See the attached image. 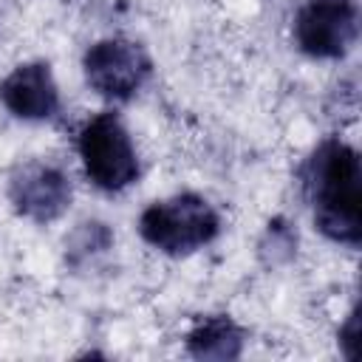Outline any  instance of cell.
Wrapping results in <instances>:
<instances>
[{"mask_svg":"<svg viewBox=\"0 0 362 362\" xmlns=\"http://www.w3.org/2000/svg\"><path fill=\"white\" fill-rule=\"evenodd\" d=\"M0 102L25 122L51 119L59 110V88L48 62H23L0 82Z\"/></svg>","mask_w":362,"mask_h":362,"instance_id":"7","label":"cell"},{"mask_svg":"<svg viewBox=\"0 0 362 362\" xmlns=\"http://www.w3.org/2000/svg\"><path fill=\"white\" fill-rule=\"evenodd\" d=\"M85 175L105 192H122L139 178V156L122 119L110 110L85 122L76 139Z\"/></svg>","mask_w":362,"mask_h":362,"instance_id":"3","label":"cell"},{"mask_svg":"<svg viewBox=\"0 0 362 362\" xmlns=\"http://www.w3.org/2000/svg\"><path fill=\"white\" fill-rule=\"evenodd\" d=\"M359 37L356 0H308L294 17V42L314 59L345 57Z\"/></svg>","mask_w":362,"mask_h":362,"instance_id":"4","label":"cell"},{"mask_svg":"<svg viewBox=\"0 0 362 362\" xmlns=\"http://www.w3.org/2000/svg\"><path fill=\"white\" fill-rule=\"evenodd\" d=\"M303 192L314 212V226L334 243L359 246L362 240V209H359V184L362 164L351 144L339 139H325L305 158Z\"/></svg>","mask_w":362,"mask_h":362,"instance_id":"1","label":"cell"},{"mask_svg":"<svg viewBox=\"0 0 362 362\" xmlns=\"http://www.w3.org/2000/svg\"><path fill=\"white\" fill-rule=\"evenodd\" d=\"M8 201L28 221H57L71 204V178L57 164L25 161L11 173Z\"/></svg>","mask_w":362,"mask_h":362,"instance_id":"6","label":"cell"},{"mask_svg":"<svg viewBox=\"0 0 362 362\" xmlns=\"http://www.w3.org/2000/svg\"><path fill=\"white\" fill-rule=\"evenodd\" d=\"M82 68H85L88 85L99 96L113 99V102H127L147 82L153 62L139 42L113 37V40L93 42L85 51Z\"/></svg>","mask_w":362,"mask_h":362,"instance_id":"5","label":"cell"},{"mask_svg":"<svg viewBox=\"0 0 362 362\" xmlns=\"http://www.w3.org/2000/svg\"><path fill=\"white\" fill-rule=\"evenodd\" d=\"M243 339L246 334L235 320L215 314L195 322V328L187 334V351L195 359H238Z\"/></svg>","mask_w":362,"mask_h":362,"instance_id":"8","label":"cell"},{"mask_svg":"<svg viewBox=\"0 0 362 362\" xmlns=\"http://www.w3.org/2000/svg\"><path fill=\"white\" fill-rule=\"evenodd\" d=\"M139 232L153 249L181 257L212 243L221 232V218L206 198L181 192L150 204L139 218Z\"/></svg>","mask_w":362,"mask_h":362,"instance_id":"2","label":"cell"}]
</instances>
